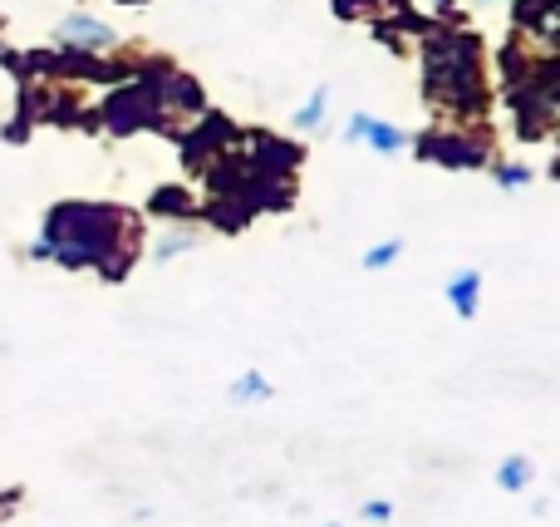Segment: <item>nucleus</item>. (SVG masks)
I'll list each match as a JSON object with an SVG mask.
<instances>
[{"mask_svg":"<svg viewBox=\"0 0 560 527\" xmlns=\"http://www.w3.org/2000/svg\"><path fill=\"white\" fill-rule=\"evenodd\" d=\"M143 247V222L118 203H55L45 213L30 256L59 262L65 272H98L104 282H124Z\"/></svg>","mask_w":560,"mask_h":527,"instance_id":"f257e3e1","label":"nucleus"},{"mask_svg":"<svg viewBox=\"0 0 560 527\" xmlns=\"http://www.w3.org/2000/svg\"><path fill=\"white\" fill-rule=\"evenodd\" d=\"M428 99L443 108H482V45L472 35H433L428 39Z\"/></svg>","mask_w":560,"mask_h":527,"instance_id":"f03ea898","label":"nucleus"},{"mask_svg":"<svg viewBox=\"0 0 560 527\" xmlns=\"http://www.w3.org/2000/svg\"><path fill=\"white\" fill-rule=\"evenodd\" d=\"M418 153H423L428 163H447V168H482L487 163V144H472V138H463V134H428L423 144H418Z\"/></svg>","mask_w":560,"mask_h":527,"instance_id":"7ed1b4c3","label":"nucleus"},{"mask_svg":"<svg viewBox=\"0 0 560 527\" xmlns=\"http://www.w3.org/2000/svg\"><path fill=\"white\" fill-rule=\"evenodd\" d=\"M345 138H349V144H369L374 153H404V148L413 144V138H408L404 128L384 124V118H369V114H354V118H349Z\"/></svg>","mask_w":560,"mask_h":527,"instance_id":"20e7f679","label":"nucleus"},{"mask_svg":"<svg viewBox=\"0 0 560 527\" xmlns=\"http://www.w3.org/2000/svg\"><path fill=\"white\" fill-rule=\"evenodd\" d=\"M55 39H59V45H69V49H84V55H94V49L118 45L114 30H108L104 20H94V15H69L65 25L55 30Z\"/></svg>","mask_w":560,"mask_h":527,"instance_id":"39448f33","label":"nucleus"},{"mask_svg":"<svg viewBox=\"0 0 560 527\" xmlns=\"http://www.w3.org/2000/svg\"><path fill=\"white\" fill-rule=\"evenodd\" d=\"M447 301H453V311L463 316V321H472V316L482 311V272H477V266L453 272V282H447Z\"/></svg>","mask_w":560,"mask_h":527,"instance_id":"423d86ee","label":"nucleus"},{"mask_svg":"<svg viewBox=\"0 0 560 527\" xmlns=\"http://www.w3.org/2000/svg\"><path fill=\"white\" fill-rule=\"evenodd\" d=\"M536 483V463L526 459V454H506L502 463H497V489L502 493H526Z\"/></svg>","mask_w":560,"mask_h":527,"instance_id":"0eeeda50","label":"nucleus"},{"mask_svg":"<svg viewBox=\"0 0 560 527\" xmlns=\"http://www.w3.org/2000/svg\"><path fill=\"white\" fill-rule=\"evenodd\" d=\"M226 394H232V404H266V400H271V394H276V385L266 380V375L252 365V370H242V375H236V380H232V390H226Z\"/></svg>","mask_w":560,"mask_h":527,"instance_id":"6e6552de","label":"nucleus"},{"mask_svg":"<svg viewBox=\"0 0 560 527\" xmlns=\"http://www.w3.org/2000/svg\"><path fill=\"white\" fill-rule=\"evenodd\" d=\"M192 247H197L192 227H173V232H163V237H158V247H153V262H173V256L192 252Z\"/></svg>","mask_w":560,"mask_h":527,"instance_id":"1a4fd4ad","label":"nucleus"},{"mask_svg":"<svg viewBox=\"0 0 560 527\" xmlns=\"http://www.w3.org/2000/svg\"><path fill=\"white\" fill-rule=\"evenodd\" d=\"M325 104H329V89H315V94H310V104L295 114V128H315L319 118H325Z\"/></svg>","mask_w":560,"mask_h":527,"instance_id":"9d476101","label":"nucleus"},{"mask_svg":"<svg viewBox=\"0 0 560 527\" xmlns=\"http://www.w3.org/2000/svg\"><path fill=\"white\" fill-rule=\"evenodd\" d=\"M153 213H163V217H173V213H192V197H187V193H173V187H167V193H158L153 197Z\"/></svg>","mask_w":560,"mask_h":527,"instance_id":"9b49d317","label":"nucleus"},{"mask_svg":"<svg viewBox=\"0 0 560 527\" xmlns=\"http://www.w3.org/2000/svg\"><path fill=\"white\" fill-rule=\"evenodd\" d=\"M398 256H404V242H384V247H374V252H364V266L369 272H384V266H394Z\"/></svg>","mask_w":560,"mask_h":527,"instance_id":"f8f14e48","label":"nucleus"},{"mask_svg":"<svg viewBox=\"0 0 560 527\" xmlns=\"http://www.w3.org/2000/svg\"><path fill=\"white\" fill-rule=\"evenodd\" d=\"M497 183H502L506 193H516V187H526V183H532V168H522V163H506V168H497Z\"/></svg>","mask_w":560,"mask_h":527,"instance_id":"ddd939ff","label":"nucleus"},{"mask_svg":"<svg viewBox=\"0 0 560 527\" xmlns=\"http://www.w3.org/2000/svg\"><path fill=\"white\" fill-rule=\"evenodd\" d=\"M359 518H364V523H388V518H394V503H384V499H369L364 508H359Z\"/></svg>","mask_w":560,"mask_h":527,"instance_id":"4468645a","label":"nucleus"},{"mask_svg":"<svg viewBox=\"0 0 560 527\" xmlns=\"http://www.w3.org/2000/svg\"><path fill=\"white\" fill-rule=\"evenodd\" d=\"M428 5H438V10H453V5H457V0H428Z\"/></svg>","mask_w":560,"mask_h":527,"instance_id":"2eb2a0df","label":"nucleus"}]
</instances>
